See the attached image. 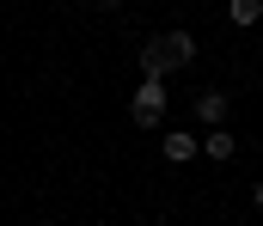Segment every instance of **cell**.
<instances>
[{
  "mask_svg": "<svg viewBox=\"0 0 263 226\" xmlns=\"http://www.w3.org/2000/svg\"><path fill=\"white\" fill-rule=\"evenodd\" d=\"M165 104H172V92H165V86H153V79H141V86H135V98H129L135 129H159V122H165Z\"/></svg>",
  "mask_w": 263,
  "mask_h": 226,
  "instance_id": "1",
  "label": "cell"
},
{
  "mask_svg": "<svg viewBox=\"0 0 263 226\" xmlns=\"http://www.w3.org/2000/svg\"><path fill=\"white\" fill-rule=\"evenodd\" d=\"M227 110H233V98H227V92H214V86L196 92V104H190V116H196L202 129H227Z\"/></svg>",
  "mask_w": 263,
  "mask_h": 226,
  "instance_id": "2",
  "label": "cell"
},
{
  "mask_svg": "<svg viewBox=\"0 0 263 226\" xmlns=\"http://www.w3.org/2000/svg\"><path fill=\"white\" fill-rule=\"evenodd\" d=\"M159 49H165V61H172V68H190V61H196V37H190L184 25H178V31H165V37H159Z\"/></svg>",
  "mask_w": 263,
  "mask_h": 226,
  "instance_id": "3",
  "label": "cell"
},
{
  "mask_svg": "<svg viewBox=\"0 0 263 226\" xmlns=\"http://www.w3.org/2000/svg\"><path fill=\"white\" fill-rule=\"evenodd\" d=\"M196 153H202V141L190 129H165V159H172V165H190Z\"/></svg>",
  "mask_w": 263,
  "mask_h": 226,
  "instance_id": "4",
  "label": "cell"
},
{
  "mask_svg": "<svg viewBox=\"0 0 263 226\" xmlns=\"http://www.w3.org/2000/svg\"><path fill=\"white\" fill-rule=\"evenodd\" d=\"M135 61H141V79H153V86H165V74H172V61H165V49H159V37H153V43H147V49H141Z\"/></svg>",
  "mask_w": 263,
  "mask_h": 226,
  "instance_id": "5",
  "label": "cell"
},
{
  "mask_svg": "<svg viewBox=\"0 0 263 226\" xmlns=\"http://www.w3.org/2000/svg\"><path fill=\"white\" fill-rule=\"evenodd\" d=\"M233 153H239V141H233L227 129H208V135H202V159H214V165H227Z\"/></svg>",
  "mask_w": 263,
  "mask_h": 226,
  "instance_id": "6",
  "label": "cell"
},
{
  "mask_svg": "<svg viewBox=\"0 0 263 226\" xmlns=\"http://www.w3.org/2000/svg\"><path fill=\"white\" fill-rule=\"evenodd\" d=\"M227 18H233V25H263V0H233Z\"/></svg>",
  "mask_w": 263,
  "mask_h": 226,
  "instance_id": "7",
  "label": "cell"
},
{
  "mask_svg": "<svg viewBox=\"0 0 263 226\" xmlns=\"http://www.w3.org/2000/svg\"><path fill=\"white\" fill-rule=\"evenodd\" d=\"M251 208H257V214H263V177H257V183H251Z\"/></svg>",
  "mask_w": 263,
  "mask_h": 226,
  "instance_id": "8",
  "label": "cell"
},
{
  "mask_svg": "<svg viewBox=\"0 0 263 226\" xmlns=\"http://www.w3.org/2000/svg\"><path fill=\"white\" fill-rule=\"evenodd\" d=\"M153 226H172V220H153Z\"/></svg>",
  "mask_w": 263,
  "mask_h": 226,
  "instance_id": "9",
  "label": "cell"
}]
</instances>
